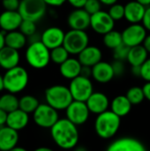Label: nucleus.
<instances>
[{
  "instance_id": "nucleus-1",
  "label": "nucleus",
  "mask_w": 150,
  "mask_h": 151,
  "mask_svg": "<svg viewBox=\"0 0 150 151\" xmlns=\"http://www.w3.org/2000/svg\"><path fill=\"white\" fill-rule=\"evenodd\" d=\"M50 135L56 145L65 150H70L75 148L80 140L78 126L66 118L57 120L50 128Z\"/></svg>"
},
{
  "instance_id": "nucleus-2",
  "label": "nucleus",
  "mask_w": 150,
  "mask_h": 151,
  "mask_svg": "<svg viewBox=\"0 0 150 151\" xmlns=\"http://www.w3.org/2000/svg\"><path fill=\"white\" fill-rule=\"evenodd\" d=\"M120 126L121 118L111 110L97 115L95 120V131L103 140L113 138L118 134Z\"/></svg>"
},
{
  "instance_id": "nucleus-3",
  "label": "nucleus",
  "mask_w": 150,
  "mask_h": 151,
  "mask_svg": "<svg viewBox=\"0 0 150 151\" xmlns=\"http://www.w3.org/2000/svg\"><path fill=\"white\" fill-rule=\"evenodd\" d=\"M27 64L34 69H43L49 65L50 60V50L48 49L41 40L30 42L25 53Z\"/></svg>"
},
{
  "instance_id": "nucleus-4",
  "label": "nucleus",
  "mask_w": 150,
  "mask_h": 151,
  "mask_svg": "<svg viewBox=\"0 0 150 151\" xmlns=\"http://www.w3.org/2000/svg\"><path fill=\"white\" fill-rule=\"evenodd\" d=\"M45 100L48 104L57 111H65L73 101L69 87L53 85L45 90Z\"/></svg>"
},
{
  "instance_id": "nucleus-5",
  "label": "nucleus",
  "mask_w": 150,
  "mask_h": 151,
  "mask_svg": "<svg viewBox=\"0 0 150 151\" xmlns=\"http://www.w3.org/2000/svg\"><path fill=\"white\" fill-rule=\"evenodd\" d=\"M29 81L27 71L22 66H16L6 70L4 75V89L11 94H18L23 91Z\"/></svg>"
},
{
  "instance_id": "nucleus-6",
  "label": "nucleus",
  "mask_w": 150,
  "mask_h": 151,
  "mask_svg": "<svg viewBox=\"0 0 150 151\" xmlns=\"http://www.w3.org/2000/svg\"><path fill=\"white\" fill-rule=\"evenodd\" d=\"M89 45V36L84 30L70 29L65 33L63 46L70 55H79Z\"/></svg>"
},
{
  "instance_id": "nucleus-7",
  "label": "nucleus",
  "mask_w": 150,
  "mask_h": 151,
  "mask_svg": "<svg viewBox=\"0 0 150 151\" xmlns=\"http://www.w3.org/2000/svg\"><path fill=\"white\" fill-rule=\"evenodd\" d=\"M47 6L43 0H20L18 11L23 19L37 22L45 16Z\"/></svg>"
},
{
  "instance_id": "nucleus-8",
  "label": "nucleus",
  "mask_w": 150,
  "mask_h": 151,
  "mask_svg": "<svg viewBox=\"0 0 150 151\" xmlns=\"http://www.w3.org/2000/svg\"><path fill=\"white\" fill-rule=\"evenodd\" d=\"M33 119L35 125L39 127L50 129L59 119L58 111L51 107L47 103L40 104L33 113Z\"/></svg>"
},
{
  "instance_id": "nucleus-9",
  "label": "nucleus",
  "mask_w": 150,
  "mask_h": 151,
  "mask_svg": "<svg viewBox=\"0 0 150 151\" xmlns=\"http://www.w3.org/2000/svg\"><path fill=\"white\" fill-rule=\"evenodd\" d=\"M69 89L73 100L86 102L94 93V86L90 78L80 75L71 81Z\"/></svg>"
},
{
  "instance_id": "nucleus-10",
  "label": "nucleus",
  "mask_w": 150,
  "mask_h": 151,
  "mask_svg": "<svg viewBox=\"0 0 150 151\" xmlns=\"http://www.w3.org/2000/svg\"><path fill=\"white\" fill-rule=\"evenodd\" d=\"M147 35L148 31L141 23L130 24L122 32L123 42L130 48L142 45Z\"/></svg>"
},
{
  "instance_id": "nucleus-11",
  "label": "nucleus",
  "mask_w": 150,
  "mask_h": 151,
  "mask_svg": "<svg viewBox=\"0 0 150 151\" xmlns=\"http://www.w3.org/2000/svg\"><path fill=\"white\" fill-rule=\"evenodd\" d=\"M89 109L86 102L73 100L65 110L66 119L76 126L84 125L89 119Z\"/></svg>"
},
{
  "instance_id": "nucleus-12",
  "label": "nucleus",
  "mask_w": 150,
  "mask_h": 151,
  "mask_svg": "<svg viewBox=\"0 0 150 151\" xmlns=\"http://www.w3.org/2000/svg\"><path fill=\"white\" fill-rule=\"evenodd\" d=\"M115 20L111 17L110 13L105 11H99L91 15L90 27L98 35H104L108 32L114 29Z\"/></svg>"
},
{
  "instance_id": "nucleus-13",
  "label": "nucleus",
  "mask_w": 150,
  "mask_h": 151,
  "mask_svg": "<svg viewBox=\"0 0 150 151\" xmlns=\"http://www.w3.org/2000/svg\"><path fill=\"white\" fill-rule=\"evenodd\" d=\"M106 151H148L145 145L134 137L126 136L116 139L106 149Z\"/></svg>"
},
{
  "instance_id": "nucleus-14",
  "label": "nucleus",
  "mask_w": 150,
  "mask_h": 151,
  "mask_svg": "<svg viewBox=\"0 0 150 151\" xmlns=\"http://www.w3.org/2000/svg\"><path fill=\"white\" fill-rule=\"evenodd\" d=\"M65 33L58 27H50L41 35L40 40L50 50L64 44Z\"/></svg>"
},
{
  "instance_id": "nucleus-15",
  "label": "nucleus",
  "mask_w": 150,
  "mask_h": 151,
  "mask_svg": "<svg viewBox=\"0 0 150 151\" xmlns=\"http://www.w3.org/2000/svg\"><path fill=\"white\" fill-rule=\"evenodd\" d=\"M91 15L84 9H74L67 17V24L71 29L86 31L90 27Z\"/></svg>"
},
{
  "instance_id": "nucleus-16",
  "label": "nucleus",
  "mask_w": 150,
  "mask_h": 151,
  "mask_svg": "<svg viewBox=\"0 0 150 151\" xmlns=\"http://www.w3.org/2000/svg\"><path fill=\"white\" fill-rule=\"evenodd\" d=\"M23 21L19 11L4 10L0 14V28L5 33L18 30Z\"/></svg>"
},
{
  "instance_id": "nucleus-17",
  "label": "nucleus",
  "mask_w": 150,
  "mask_h": 151,
  "mask_svg": "<svg viewBox=\"0 0 150 151\" xmlns=\"http://www.w3.org/2000/svg\"><path fill=\"white\" fill-rule=\"evenodd\" d=\"M89 111L93 114L99 115L109 110L111 102L108 96L103 92H94L86 101Z\"/></svg>"
},
{
  "instance_id": "nucleus-18",
  "label": "nucleus",
  "mask_w": 150,
  "mask_h": 151,
  "mask_svg": "<svg viewBox=\"0 0 150 151\" xmlns=\"http://www.w3.org/2000/svg\"><path fill=\"white\" fill-rule=\"evenodd\" d=\"M92 77L93 79L101 84L110 82L115 77V73L112 68L111 63L101 61L92 67Z\"/></svg>"
},
{
  "instance_id": "nucleus-19",
  "label": "nucleus",
  "mask_w": 150,
  "mask_h": 151,
  "mask_svg": "<svg viewBox=\"0 0 150 151\" xmlns=\"http://www.w3.org/2000/svg\"><path fill=\"white\" fill-rule=\"evenodd\" d=\"M146 8V6L136 0L130 1L125 5V19L130 24L141 23Z\"/></svg>"
},
{
  "instance_id": "nucleus-20",
  "label": "nucleus",
  "mask_w": 150,
  "mask_h": 151,
  "mask_svg": "<svg viewBox=\"0 0 150 151\" xmlns=\"http://www.w3.org/2000/svg\"><path fill=\"white\" fill-rule=\"evenodd\" d=\"M18 131L4 126L0 128V151H9L17 147L19 142Z\"/></svg>"
},
{
  "instance_id": "nucleus-21",
  "label": "nucleus",
  "mask_w": 150,
  "mask_h": 151,
  "mask_svg": "<svg viewBox=\"0 0 150 151\" xmlns=\"http://www.w3.org/2000/svg\"><path fill=\"white\" fill-rule=\"evenodd\" d=\"M78 59L82 65L93 67L102 61L103 52L98 47L88 45L78 55Z\"/></svg>"
},
{
  "instance_id": "nucleus-22",
  "label": "nucleus",
  "mask_w": 150,
  "mask_h": 151,
  "mask_svg": "<svg viewBox=\"0 0 150 151\" xmlns=\"http://www.w3.org/2000/svg\"><path fill=\"white\" fill-rule=\"evenodd\" d=\"M20 55L19 50L4 46L0 50V66L4 70H9L19 65Z\"/></svg>"
},
{
  "instance_id": "nucleus-23",
  "label": "nucleus",
  "mask_w": 150,
  "mask_h": 151,
  "mask_svg": "<svg viewBox=\"0 0 150 151\" xmlns=\"http://www.w3.org/2000/svg\"><path fill=\"white\" fill-rule=\"evenodd\" d=\"M82 65L80 60L75 58H69L66 61L59 65L60 74L66 80H73L80 75Z\"/></svg>"
},
{
  "instance_id": "nucleus-24",
  "label": "nucleus",
  "mask_w": 150,
  "mask_h": 151,
  "mask_svg": "<svg viewBox=\"0 0 150 151\" xmlns=\"http://www.w3.org/2000/svg\"><path fill=\"white\" fill-rule=\"evenodd\" d=\"M29 122V116L28 113L23 111L19 108L8 113L6 126L16 130L19 131L24 129Z\"/></svg>"
},
{
  "instance_id": "nucleus-25",
  "label": "nucleus",
  "mask_w": 150,
  "mask_h": 151,
  "mask_svg": "<svg viewBox=\"0 0 150 151\" xmlns=\"http://www.w3.org/2000/svg\"><path fill=\"white\" fill-rule=\"evenodd\" d=\"M133 104L129 101V99L126 97V96H117L111 102V111H113L115 114H117L118 117L123 118L128 115L132 110Z\"/></svg>"
},
{
  "instance_id": "nucleus-26",
  "label": "nucleus",
  "mask_w": 150,
  "mask_h": 151,
  "mask_svg": "<svg viewBox=\"0 0 150 151\" xmlns=\"http://www.w3.org/2000/svg\"><path fill=\"white\" fill-rule=\"evenodd\" d=\"M149 58V52L143 45L130 48L127 61L131 66H141Z\"/></svg>"
},
{
  "instance_id": "nucleus-27",
  "label": "nucleus",
  "mask_w": 150,
  "mask_h": 151,
  "mask_svg": "<svg viewBox=\"0 0 150 151\" xmlns=\"http://www.w3.org/2000/svg\"><path fill=\"white\" fill-rule=\"evenodd\" d=\"M27 43V36L19 30H14L5 34V46L14 50H20Z\"/></svg>"
},
{
  "instance_id": "nucleus-28",
  "label": "nucleus",
  "mask_w": 150,
  "mask_h": 151,
  "mask_svg": "<svg viewBox=\"0 0 150 151\" xmlns=\"http://www.w3.org/2000/svg\"><path fill=\"white\" fill-rule=\"evenodd\" d=\"M19 99H18L15 94L8 92L0 97V108L7 113H10L19 109Z\"/></svg>"
},
{
  "instance_id": "nucleus-29",
  "label": "nucleus",
  "mask_w": 150,
  "mask_h": 151,
  "mask_svg": "<svg viewBox=\"0 0 150 151\" xmlns=\"http://www.w3.org/2000/svg\"><path fill=\"white\" fill-rule=\"evenodd\" d=\"M103 42L105 47L113 50L114 49H116L117 47L123 43L122 33L113 29L103 35Z\"/></svg>"
},
{
  "instance_id": "nucleus-30",
  "label": "nucleus",
  "mask_w": 150,
  "mask_h": 151,
  "mask_svg": "<svg viewBox=\"0 0 150 151\" xmlns=\"http://www.w3.org/2000/svg\"><path fill=\"white\" fill-rule=\"evenodd\" d=\"M39 105H40V103L38 99L34 96L26 95V96H23L21 98H19V108L28 114L34 113Z\"/></svg>"
},
{
  "instance_id": "nucleus-31",
  "label": "nucleus",
  "mask_w": 150,
  "mask_h": 151,
  "mask_svg": "<svg viewBox=\"0 0 150 151\" xmlns=\"http://www.w3.org/2000/svg\"><path fill=\"white\" fill-rule=\"evenodd\" d=\"M126 97L129 99L133 105H139L145 100V95L143 92V88L138 86H134L130 88L126 94Z\"/></svg>"
},
{
  "instance_id": "nucleus-32",
  "label": "nucleus",
  "mask_w": 150,
  "mask_h": 151,
  "mask_svg": "<svg viewBox=\"0 0 150 151\" xmlns=\"http://www.w3.org/2000/svg\"><path fill=\"white\" fill-rule=\"evenodd\" d=\"M69 56H70V53L63 45L50 50V60L54 64L58 65H60L65 61H66L70 58Z\"/></svg>"
},
{
  "instance_id": "nucleus-33",
  "label": "nucleus",
  "mask_w": 150,
  "mask_h": 151,
  "mask_svg": "<svg viewBox=\"0 0 150 151\" xmlns=\"http://www.w3.org/2000/svg\"><path fill=\"white\" fill-rule=\"evenodd\" d=\"M111 17L115 20L118 21L123 19H125V5L120 4H115L111 6H110L109 12Z\"/></svg>"
},
{
  "instance_id": "nucleus-34",
  "label": "nucleus",
  "mask_w": 150,
  "mask_h": 151,
  "mask_svg": "<svg viewBox=\"0 0 150 151\" xmlns=\"http://www.w3.org/2000/svg\"><path fill=\"white\" fill-rule=\"evenodd\" d=\"M19 31L24 34L27 37L33 36L36 33V22L31 21V20H27L23 19L20 27H19Z\"/></svg>"
},
{
  "instance_id": "nucleus-35",
  "label": "nucleus",
  "mask_w": 150,
  "mask_h": 151,
  "mask_svg": "<svg viewBox=\"0 0 150 151\" xmlns=\"http://www.w3.org/2000/svg\"><path fill=\"white\" fill-rule=\"evenodd\" d=\"M130 50V47L126 45L124 42L120 44L118 47L113 50V58L115 60H120V61H125L127 60L128 53Z\"/></svg>"
},
{
  "instance_id": "nucleus-36",
  "label": "nucleus",
  "mask_w": 150,
  "mask_h": 151,
  "mask_svg": "<svg viewBox=\"0 0 150 151\" xmlns=\"http://www.w3.org/2000/svg\"><path fill=\"white\" fill-rule=\"evenodd\" d=\"M84 9L90 14H95L102 10V3L100 0H88L84 6Z\"/></svg>"
},
{
  "instance_id": "nucleus-37",
  "label": "nucleus",
  "mask_w": 150,
  "mask_h": 151,
  "mask_svg": "<svg viewBox=\"0 0 150 151\" xmlns=\"http://www.w3.org/2000/svg\"><path fill=\"white\" fill-rule=\"evenodd\" d=\"M141 78L147 82L150 81V57L141 65Z\"/></svg>"
},
{
  "instance_id": "nucleus-38",
  "label": "nucleus",
  "mask_w": 150,
  "mask_h": 151,
  "mask_svg": "<svg viewBox=\"0 0 150 151\" xmlns=\"http://www.w3.org/2000/svg\"><path fill=\"white\" fill-rule=\"evenodd\" d=\"M112 68L115 73V77H119L122 76L125 73L126 71V66L124 64V61H120V60H114L112 63Z\"/></svg>"
},
{
  "instance_id": "nucleus-39",
  "label": "nucleus",
  "mask_w": 150,
  "mask_h": 151,
  "mask_svg": "<svg viewBox=\"0 0 150 151\" xmlns=\"http://www.w3.org/2000/svg\"><path fill=\"white\" fill-rule=\"evenodd\" d=\"M20 0H2V5L6 11H18Z\"/></svg>"
},
{
  "instance_id": "nucleus-40",
  "label": "nucleus",
  "mask_w": 150,
  "mask_h": 151,
  "mask_svg": "<svg viewBox=\"0 0 150 151\" xmlns=\"http://www.w3.org/2000/svg\"><path fill=\"white\" fill-rule=\"evenodd\" d=\"M141 23L146 28V30L148 32H150V6H148L146 8V12H145Z\"/></svg>"
},
{
  "instance_id": "nucleus-41",
  "label": "nucleus",
  "mask_w": 150,
  "mask_h": 151,
  "mask_svg": "<svg viewBox=\"0 0 150 151\" xmlns=\"http://www.w3.org/2000/svg\"><path fill=\"white\" fill-rule=\"evenodd\" d=\"M88 0H67L70 5H72L74 9H81L84 8L86 2Z\"/></svg>"
},
{
  "instance_id": "nucleus-42",
  "label": "nucleus",
  "mask_w": 150,
  "mask_h": 151,
  "mask_svg": "<svg viewBox=\"0 0 150 151\" xmlns=\"http://www.w3.org/2000/svg\"><path fill=\"white\" fill-rule=\"evenodd\" d=\"M47 5L52 6V7H59L61 5H63L65 2H67V0H43Z\"/></svg>"
},
{
  "instance_id": "nucleus-43",
  "label": "nucleus",
  "mask_w": 150,
  "mask_h": 151,
  "mask_svg": "<svg viewBox=\"0 0 150 151\" xmlns=\"http://www.w3.org/2000/svg\"><path fill=\"white\" fill-rule=\"evenodd\" d=\"M7 116H8V113L0 108V128L6 126Z\"/></svg>"
},
{
  "instance_id": "nucleus-44",
  "label": "nucleus",
  "mask_w": 150,
  "mask_h": 151,
  "mask_svg": "<svg viewBox=\"0 0 150 151\" xmlns=\"http://www.w3.org/2000/svg\"><path fill=\"white\" fill-rule=\"evenodd\" d=\"M80 75H82V76H84V77H88V78L92 77V67L82 65Z\"/></svg>"
},
{
  "instance_id": "nucleus-45",
  "label": "nucleus",
  "mask_w": 150,
  "mask_h": 151,
  "mask_svg": "<svg viewBox=\"0 0 150 151\" xmlns=\"http://www.w3.org/2000/svg\"><path fill=\"white\" fill-rule=\"evenodd\" d=\"M142 88H143V92L145 95V99H147L150 102V81L146 82L144 86L142 87Z\"/></svg>"
},
{
  "instance_id": "nucleus-46",
  "label": "nucleus",
  "mask_w": 150,
  "mask_h": 151,
  "mask_svg": "<svg viewBox=\"0 0 150 151\" xmlns=\"http://www.w3.org/2000/svg\"><path fill=\"white\" fill-rule=\"evenodd\" d=\"M5 46V32L0 31V50Z\"/></svg>"
},
{
  "instance_id": "nucleus-47",
  "label": "nucleus",
  "mask_w": 150,
  "mask_h": 151,
  "mask_svg": "<svg viewBox=\"0 0 150 151\" xmlns=\"http://www.w3.org/2000/svg\"><path fill=\"white\" fill-rule=\"evenodd\" d=\"M132 74L135 77H141V66H132Z\"/></svg>"
},
{
  "instance_id": "nucleus-48",
  "label": "nucleus",
  "mask_w": 150,
  "mask_h": 151,
  "mask_svg": "<svg viewBox=\"0 0 150 151\" xmlns=\"http://www.w3.org/2000/svg\"><path fill=\"white\" fill-rule=\"evenodd\" d=\"M142 45L145 47V49L147 50L149 54H150V35H147V37H146V39H145V41H144Z\"/></svg>"
},
{
  "instance_id": "nucleus-49",
  "label": "nucleus",
  "mask_w": 150,
  "mask_h": 151,
  "mask_svg": "<svg viewBox=\"0 0 150 151\" xmlns=\"http://www.w3.org/2000/svg\"><path fill=\"white\" fill-rule=\"evenodd\" d=\"M118 0H100V2L102 3V4L103 5H107V6H111L115 4L118 3Z\"/></svg>"
},
{
  "instance_id": "nucleus-50",
  "label": "nucleus",
  "mask_w": 150,
  "mask_h": 151,
  "mask_svg": "<svg viewBox=\"0 0 150 151\" xmlns=\"http://www.w3.org/2000/svg\"><path fill=\"white\" fill-rule=\"evenodd\" d=\"M4 89V75L0 74V92Z\"/></svg>"
},
{
  "instance_id": "nucleus-51",
  "label": "nucleus",
  "mask_w": 150,
  "mask_h": 151,
  "mask_svg": "<svg viewBox=\"0 0 150 151\" xmlns=\"http://www.w3.org/2000/svg\"><path fill=\"white\" fill-rule=\"evenodd\" d=\"M34 151H54L53 150H51L50 148L48 147H39L37 149H35Z\"/></svg>"
},
{
  "instance_id": "nucleus-52",
  "label": "nucleus",
  "mask_w": 150,
  "mask_h": 151,
  "mask_svg": "<svg viewBox=\"0 0 150 151\" xmlns=\"http://www.w3.org/2000/svg\"><path fill=\"white\" fill-rule=\"evenodd\" d=\"M136 1H138L139 3H141V4H143L146 7L150 6V0H136Z\"/></svg>"
},
{
  "instance_id": "nucleus-53",
  "label": "nucleus",
  "mask_w": 150,
  "mask_h": 151,
  "mask_svg": "<svg viewBox=\"0 0 150 151\" xmlns=\"http://www.w3.org/2000/svg\"><path fill=\"white\" fill-rule=\"evenodd\" d=\"M9 151H27L26 149H24V148H22V147H15V148H13L12 150H11Z\"/></svg>"
},
{
  "instance_id": "nucleus-54",
  "label": "nucleus",
  "mask_w": 150,
  "mask_h": 151,
  "mask_svg": "<svg viewBox=\"0 0 150 151\" xmlns=\"http://www.w3.org/2000/svg\"><path fill=\"white\" fill-rule=\"evenodd\" d=\"M75 151H87V150H85L84 148H79L78 150H76Z\"/></svg>"
},
{
  "instance_id": "nucleus-55",
  "label": "nucleus",
  "mask_w": 150,
  "mask_h": 151,
  "mask_svg": "<svg viewBox=\"0 0 150 151\" xmlns=\"http://www.w3.org/2000/svg\"><path fill=\"white\" fill-rule=\"evenodd\" d=\"M1 1H2V0H1Z\"/></svg>"
}]
</instances>
